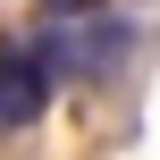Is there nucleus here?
Listing matches in <instances>:
<instances>
[{
	"instance_id": "obj_1",
	"label": "nucleus",
	"mask_w": 160,
	"mask_h": 160,
	"mask_svg": "<svg viewBox=\"0 0 160 160\" xmlns=\"http://www.w3.org/2000/svg\"><path fill=\"white\" fill-rule=\"evenodd\" d=\"M127 51H135V17H76V25H51L42 42H34V59H42V76L59 84H93V76H118L127 68Z\"/></svg>"
},
{
	"instance_id": "obj_2",
	"label": "nucleus",
	"mask_w": 160,
	"mask_h": 160,
	"mask_svg": "<svg viewBox=\"0 0 160 160\" xmlns=\"http://www.w3.org/2000/svg\"><path fill=\"white\" fill-rule=\"evenodd\" d=\"M42 110H51V76H42L34 42H0V135L42 127Z\"/></svg>"
},
{
	"instance_id": "obj_3",
	"label": "nucleus",
	"mask_w": 160,
	"mask_h": 160,
	"mask_svg": "<svg viewBox=\"0 0 160 160\" xmlns=\"http://www.w3.org/2000/svg\"><path fill=\"white\" fill-rule=\"evenodd\" d=\"M51 25H76V17H101V0H34Z\"/></svg>"
}]
</instances>
